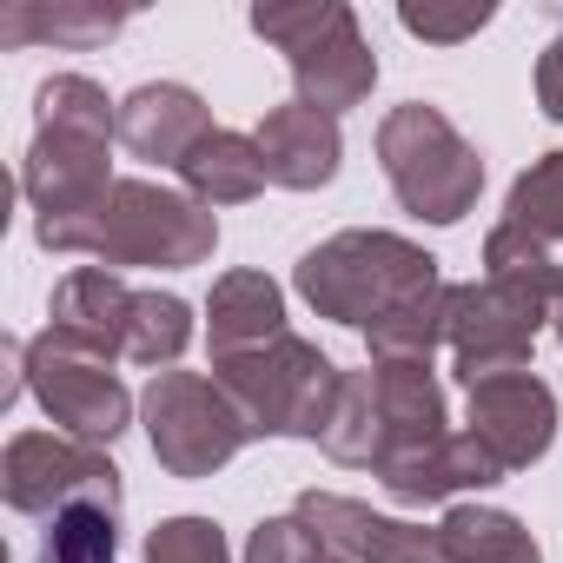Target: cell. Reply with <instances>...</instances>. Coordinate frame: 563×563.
Here are the masks:
<instances>
[{
	"mask_svg": "<svg viewBox=\"0 0 563 563\" xmlns=\"http://www.w3.org/2000/svg\"><path fill=\"white\" fill-rule=\"evenodd\" d=\"M543 319H550V292L517 286V278L451 286V358H457L464 391L484 385V378L530 372V345H537Z\"/></svg>",
	"mask_w": 563,
	"mask_h": 563,
	"instance_id": "obj_8",
	"label": "cell"
},
{
	"mask_svg": "<svg viewBox=\"0 0 563 563\" xmlns=\"http://www.w3.org/2000/svg\"><path fill=\"white\" fill-rule=\"evenodd\" d=\"M206 133H219L212 126V107L192 93V87H179V80H146V87H133L126 100H120V126H113V140L133 153V159H153V166H186V153L206 140Z\"/></svg>",
	"mask_w": 563,
	"mask_h": 563,
	"instance_id": "obj_13",
	"label": "cell"
},
{
	"mask_svg": "<svg viewBox=\"0 0 563 563\" xmlns=\"http://www.w3.org/2000/svg\"><path fill=\"white\" fill-rule=\"evenodd\" d=\"M113 186L120 179L107 173V140H93V133L41 126L21 159V192L34 206V239L47 252H93Z\"/></svg>",
	"mask_w": 563,
	"mask_h": 563,
	"instance_id": "obj_5",
	"label": "cell"
},
{
	"mask_svg": "<svg viewBox=\"0 0 563 563\" xmlns=\"http://www.w3.org/2000/svg\"><path fill=\"white\" fill-rule=\"evenodd\" d=\"M325 457L332 464H358V471H378L385 457V418H378V385H372V365L365 372H345L339 385V405L325 418Z\"/></svg>",
	"mask_w": 563,
	"mask_h": 563,
	"instance_id": "obj_22",
	"label": "cell"
},
{
	"mask_svg": "<svg viewBox=\"0 0 563 563\" xmlns=\"http://www.w3.org/2000/svg\"><path fill=\"white\" fill-rule=\"evenodd\" d=\"M133 299L140 292H126L120 286V272H107V265H80V272H67L60 286H54V332L67 339V345H80V352H93V358H126V325H133Z\"/></svg>",
	"mask_w": 563,
	"mask_h": 563,
	"instance_id": "obj_15",
	"label": "cell"
},
{
	"mask_svg": "<svg viewBox=\"0 0 563 563\" xmlns=\"http://www.w3.org/2000/svg\"><path fill=\"white\" fill-rule=\"evenodd\" d=\"M126 27L120 8H34V0H21V8L0 14V41L8 47H27V41H54V47H93V41H113Z\"/></svg>",
	"mask_w": 563,
	"mask_h": 563,
	"instance_id": "obj_23",
	"label": "cell"
},
{
	"mask_svg": "<svg viewBox=\"0 0 563 563\" xmlns=\"http://www.w3.org/2000/svg\"><path fill=\"white\" fill-rule=\"evenodd\" d=\"M258 153H265V179L286 186V192H319L339 179V159H345V133L332 113L306 107V100H286L258 120Z\"/></svg>",
	"mask_w": 563,
	"mask_h": 563,
	"instance_id": "obj_14",
	"label": "cell"
},
{
	"mask_svg": "<svg viewBox=\"0 0 563 563\" xmlns=\"http://www.w3.org/2000/svg\"><path fill=\"white\" fill-rule=\"evenodd\" d=\"M504 219L523 225V232L543 239V245L563 239V146L543 153L530 173H517V186H510V199H504Z\"/></svg>",
	"mask_w": 563,
	"mask_h": 563,
	"instance_id": "obj_27",
	"label": "cell"
},
{
	"mask_svg": "<svg viewBox=\"0 0 563 563\" xmlns=\"http://www.w3.org/2000/svg\"><path fill=\"white\" fill-rule=\"evenodd\" d=\"M206 339H212V358H239V352H258L272 339H286V292L252 265L225 272L212 286V299H206Z\"/></svg>",
	"mask_w": 563,
	"mask_h": 563,
	"instance_id": "obj_17",
	"label": "cell"
},
{
	"mask_svg": "<svg viewBox=\"0 0 563 563\" xmlns=\"http://www.w3.org/2000/svg\"><path fill=\"white\" fill-rule=\"evenodd\" d=\"M212 385L239 405L252 438H325L345 372L299 332L239 358H212Z\"/></svg>",
	"mask_w": 563,
	"mask_h": 563,
	"instance_id": "obj_2",
	"label": "cell"
},
{
	"mask_svg": "<svg viewBox=\"0 0 563 563\" xmlns=\"http://www.w3.org/2000/svg\"><path fill=\"white\" fill-rule=\"evenodd\" d=\"M537 107H543L550 120H563V27H556V41H550L543 60H537Z\"/></svg>",
	"mask_w": 563,
	"mask_h": 563,
	"instance_id": "obj_32",
	"label": "cell"
},
{
	"mask_svg": "<svg viewBox=\"0 0 563 563\" xmlns=\"http://www.w3.org/2000/svg\"><path fill=\"white\" fill-rule=\"evenodd\" d=\"M34 113H41V126H67V133H93V140H113V126H120V107L87 74H54L34 93Z\"/></svg>",
	"mask_w": 563,
	"mask_h": 563,
	"instance_id": "obj_25",
	"label": "cell"
},
{
	"mask_svg": "<svg viewBox=\"0 0 563 563\" xmlns=\"http://www.w3.org/2000/svg\"><path fill=\"white\" fill-rule=\"evenodd\" d=\"M319 537L325 550H339L345 563H451L444 556V537L438 530H418L405 517H385L358 497H339V490H306L292 504Z\"/></svg>",
	"mask_w": 563,
	"mask_h": 563,
	"instance_id": "obj_11",
	"label": "cell"
},
{
	"mask_svg": "<svg viewBox=\"0 0 563 563\" xmlns=\"http://www.w3.org/2000/svg\"><path fill=\"white\" fill-rule=\"evenodd\" d=\"M332 550H325V537L292 510V517H265L258 530H252V543H245V563H325Z\"/></svg>",
	"mask_w": 563,
	"mask_h": 563,
	"instance_id": "obj_30",
	"label": "cell"
},
{
	"mask_svg": "<svg viewBox=\"0 0 563 563\" xmlns=\"http://www.w3.org/2000/svg\"><path fill=\"white\" fill-rule=\"evenodd\" d=\"M372 365H431L438 345H451V286H431L405 306H391L372 332Z\"/></svg>",
	"mask_w": 563,
	"mask_h": 563,
	"instance_id": "obj_20",
	"label": "cell"
},
{
	"mask_svg": "<svg viewBox=\"0 0 563 563\" xmlns=\"http://www.w3.org/2000/svg\"><path fill=\"white\" fill-rule=\"evenodd\" d=\"M398 504H444V497H457V490H484V484H497V477H510L471 431H451L444 444H431V451H411V457H391V464H378L372 471Z\"/></svg>",
	"mask_w": 563,
	"mask_h": 563,
	"instance_id": "obj_16",
	"label": "cell"
},
{
	"mask_svg": "<svg viewBox=\"0 0 563 563\" xmlns=\"http://www.w3.org/2000/svg\"><path fill=\"white\" fill-rule=\"evenodd\" d=\"M27 391L41 398V411L67 438L100 444V451L133 424V391L113 378V365L93 358V352H80V345H67L54 325L27 345Z\"/></svg>",
	"mask_w": 563,
	"mask_h": 563,
	"instance_id": "obj_9",
	"label": "cell"
},
{
	"mask_svg": "<svg viewBox=\"0 0 563 563\" xmlns=\"http://www.w3.org/2000/svg\"><path fill=\"white\" fill-rule=\"evenodd\" d=\"M146 563H232V550L212 517H166L146 537Z\"/></svg>",
	"mask_w": 563,
	"mask_h": 563,
	"instance_id": "obj_29",
	"label": "cell"
},
{
	"mask_svg": "<svg viewBox=\"0 0 563 563\" xmlns=\"http://www.w3.org/2000/svg\"><path fill=\"white\" fill-rule=\"evenodd\" d=\"M0 497L27 517H60L67 504L120 510V471L100 444L60 438V431H21L0 457Z\"/></svg>",
	"mask_w": 563,
	"mask_h": 563,
	"instance_id": "obj_10",
	"label": "cell"
},
{
	"mask_svg": "<svg viewBox=\"0 0 563 563\" xmlns=\"http://www.w3.org/2000/svg\"><path fill=\"white\" fill-rule=\"evenodd\" d=\"M504 471H523L550 451L556 438V398L543 378L510 372V378H484L471 385V424H464Z\"/></svg>",
	"mask_w": 563,
	"mask_h": 563,
	"instance_id": "obj_12",
	"label": "cell"
},
{
	"mask_svg": "<svg viewBox=\"0 0 563 563\" xmlns=\"http://www.w3.org/2000/svg\"><path fill=\"white\" fill-rule=\"evenodd\" d=\"M252 34L272 41L292 67V87L319 113H352L378 87V54L358 34L345 0H299V8H252Z\"/></svg>",
	"mask_w": 563,
	"mask_h": 563,
	"instance_id": "obj_3",
	"label": "cell"
},
{
	"mask_svg": "<svg viewBox=\"0 0 563 563\" xmlns=\"http://www.w3.org/2000/svg\"><path fill=\"white\" fill-rule=\"evenodd\" d=\"M378 166L411 219L457 225L484 192V153L424 100H405L378 126Z\"/></svg>",
	"mask_w": 563,
	"mask_h": 563,
	"instance_id": "obj_4",
	"label": "cell"
},
{
	"mask_svg": "<svg viewBox=\"0 0 563 563\" xmlns=\"http://www.w3.org/2000/svg\"><path fill=\"white\" fill-rule=\"evenodd\" d=\"M398 27L418 34V41L457 47V41H471V34L490 27V8H398Z\"/></svg>",
	"mask_w": 563,
	"mask_h": 563,
	"instance_id": "obj_31",
	"label": "cell"
},
{
	"mask_svg": "<svg viewBox=\"0 0 563 563\" xmlns=\"http://www.w3.org/2000/svg\"><path fill=\"white\" fill-rule=\"evenodd\" d=\"M186 345H192V312H186V299H173V292H140V299H133V325H126V358L166 372Z\"/></svg>",
	"mask_w": 563,
	"mask_h": 563,
	"instance_id": "obj_24",
	"label": "cell"
},
{
	"mask_svg": "<svg viewBox=\"0 0 563 563\" xmlns=\"http://www.w3.org/2000/svg\"><path fill=\"white\" fill-rule=\"evenodd\" d=\"M113 543H120V510H107V504H67L60 517H47L41 563H113Z\"/></svg>",
	"mask_w": 563,
	"mask_h": 563,
	"instance_id": "obj_26",
	"label": "cell"
},
{
	"mask_svg": "<svg viewBox=\"0 0 563 563\" xmlns=\"http://www.w3.org/2000/svg\"><path fill=\"white\" fill-rule=\"evenodd\" d=\"M556 258H550V245L543 239H530L523 225H497L490 239H484V278H517V286H537V292H550L556 286Z\"/></svg>",
	"mask_w": 563,
	"mask_h": 563,
	"instance_id": "obj_28",
	"label": "cell"
},
{
	"mask_svg": "<svg viewBox=\"0 0 563 563\" xmlns=\"http://www.w3.org/2000/svg\"><path fill=\"white\" fill-rule=\"evenodd\" d=\"M179 179H186V192H192L199 206H245V199H258V192L272 186L258 140H252V133H232V126L206 133V140L186 153Z\"/></svg>",
	"mask_w": 563,
	"mask_h": 563,
	"instance_id": "obj_19",
	"label": "cell"
},
{
	"mask_svg": "<svg viewBox=\"0 0 563 563\" xmlns=\"http://www.w3.org/2000/svg\"><path fill=\"white\" fill-rule=\"evenodd\" d=\"M292 286L319 319L372 332L391 306L444 286V278H438V258L424 245L398 239V232H339V239H325L299 258Z\"/></svg>",
	"mask_w": 563,
	"mask_h": 563,
	"instance_id": "obj_1",
	"label": "cell"
},
{
	"mask_svg": "<svg viewBox=\"0 0 563 563\" xmlns=\"http://www.w3.org/2000/svg\"><path fill=\"white\" fill-rule=\"evenodd\" d=\"M372 385H378V418H385V457L378 464L431 451L451 438L444 391H438L431 365H372Z\"/></svg>",
	"mask_w": 563,
	"mask_h": 563,
	"instance_id": "obj_18",
	"label": "cell"
},
{
	"mask_svg": "<svg viewBox=\"0 0 563 563\" xmlns=\"http://www.w3.org/2000/svg\"><path fill=\"white\" fill-rule=\"evenodd\" d=\"M212 245H219L212 206H199L192 192H166L153 179H120L100 212V232H93V258L107 272H120V265L186 272V265H206Z\"/></svg>",
	"mask_w": 563,
	"mask_h": 563,
	"instance_id": "obj_6",
	"label": "cell"
},
{
	"mask_svg": "<svg viewBox=\"0 0 563 563\" xmlns=\"http://www.w3.org/2000/svg\"><path fill=\"white\" fill-rule=\"evenodd\" d=\"M140 418H146L153 457L173 477H212L252 444L239 405L206 372H153V385L140 391Z\"/></svg>",
	"mask_w": 563,
	"mask_h": 563,
	"instance_id": "obj_7",
	"label": "cell"
},
{
	"mask_svg": "<svg viewBox=\"0 0 563 563\" xmlns=\"http://www.w3.org/2000/svg\"><path fill=\"white\" fill-rule=\"evenodd\" d=\"M325 563H345V556H339V550H332V556H325Z\"/></svg>",
	"mask_w": 563,
	"mask_h": 563,
	"instance_id": "obj_34",
	"label": "cell"
},
{
	"mask_svg": "<svg viewBox=\"0 0 563 563\" xmlns=\"http://www.w3.org/2000/svg\"><path fill=\"white\" fill-rule=\"evenodd\" d=\"M550 325H556V345H563V272H556V286H550Z\"/></svg>",
	"mask_w": 563,
	"mask_h": 563,
	"instance_id": "obj_33",
	"label": "cell"
},
{
	"mask_svg": "<svg viewBox=\"0 0 563 563\" xmlns=\"http://www.w3.org/2000/svg\"><path fill=\"white\" fill-rule=\"evenodd\" d=\"M438 537H444V556H451V563H543L537 537H530L510 510H490V504H457V510H444Z\"/></svg>",
	"mask_w": 563,
	"mask_h": 563,
	"instance_id": "obj_21",
	"label": "cell"
}]
</instances>
